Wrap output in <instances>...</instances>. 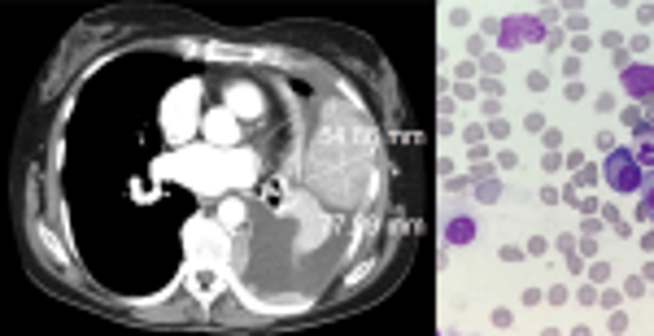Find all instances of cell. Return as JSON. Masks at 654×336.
<instances>
[{
  "instance_id": "1",
  "label": "cell",
  "mask_w": 654,
  "mask_h": 336,
  "mask_svg": "<svg viewBox=\"0 0 654 336\" xmlns=\"http://www.w3.org/2000/svg\"><path fill=\"white\" fill-rule=\"evenodd\" d=\"M637 166H641L637 153H629V149H610L607 183L615 188V193H641V188H646V171H637Z\"/></svg>"
},
{
  "instance_id": "2",
  "label": "cell",
  "mask_w": 654,
  "mask_h": 336,
  "mask_svg": "<svg viewBox=\"0 0 654 336\" xmlns=\"http://www.w3.org/2000/svg\"><path fill=\"white\" fill-rule=\"evenodd\" d=\"M637 219L654 223V171H646V188H641V205H637Z\"/></svg>"
},
{
  "instance_id": "3",
  "label": "cell",
  "mask_w": 654,
  "mask_h": 336,
  "mask_svg": "<svg viewBox=\"0 0 654 336\" xmlns=\"http://www.w3.org/2000/svg\"><path fill=\"white\" fill-rule=\"evenodd\" d=\"M467 232H471V227H467V223H454V227H450V236H454V245H462V236H467Z\"/></svg>"
},
{
  "instance_id": "4",
  "label": "cell",
  "mask_w": 654,
  "mask_h": 336,
  "mask_svg": "<svg viewBox=\"0 0 654 336\" xmlns=\"http://www.w3.org/2000/svg\"><path fill=\"white\" fill-rule=\"evenodd\" d=\"M641 245H646V249H654V232H650V236H646V241H641Z\"/></svg>"
}]
</instances>
